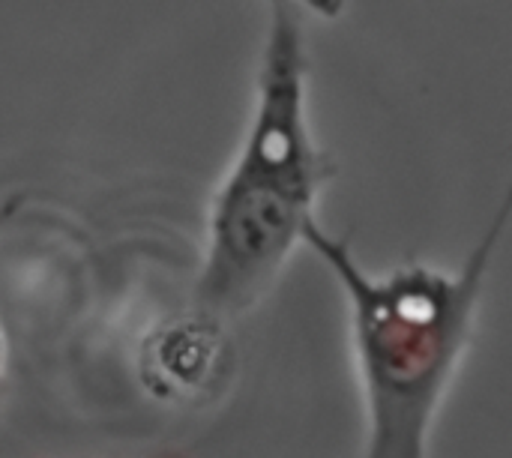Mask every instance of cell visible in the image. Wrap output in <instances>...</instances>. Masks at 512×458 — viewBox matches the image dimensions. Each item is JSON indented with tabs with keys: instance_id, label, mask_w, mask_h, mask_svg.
<instances>
[{
	"instance_id": "6da1fadb",
	"label": "cell",
	"mask_w": 512,
	"mask_h": 458,
	"mask_svg": "<svg viewBox=\"0 0 512 458\" xmlns=\"http://www.w3.org/2000/svg\"><path fill=\"white\" fill-rule=\"evenodd\" d=\"M267 9L249 126L207 213L192 294L204 327L234 324L273 291L333 177L309 123L303 6L267 0Z\"/></svg>"
},
{
	"instance_id": "7a4b0ae2",
	"label": "cell",
	"mask_w": 512,
	"mask_h": 458,
	"mask_svg": "<svg viewBox=\"0 0 512 458\" xmlns=\"http://www.w3.org/2000/svg\"><path fill=\"white\" fill-rule=\"evenodd\" d=\"M510 225L501 204L456 270L402 264L372 273L348 237L309 222L303 246L330 270L348 309V333L363 393V458H429L432 429L474 336L480 300Z\"/></svg>"
},
{
	"instance_id": "3957f363",
	"label": "cell",
	"mask_w": 512,
	"mask_h": 458,
	"mask_svg": "<svg viewBox=\"0 0 512 458\" xmlns=\"http://www.w3.org/2000/svg\"><path fill=\"white\" fill-rule=\"evenodd\" d=\"M18 210H21V198H6V201H3V207H0V231L15 219ZM6 363H9V342H6V333H3V327H0V381H3V375H6Z\"/></svg>"
},
{
	"instance_id": "277c9868",
	"label": "cell",
	"mask_w": 512,
	"mask_h": 458,
	"mask_svg": "<svg viewBox=\"0 0 512 458\" xmlns=\"http://www.w3.org/2000/svg\"><path fill=\"white\" fill-rule=\"evenodd\" d=\"M297 3H300V6H306V9H312V12H318V15L336 18L345 0H297Z\"/></svg>"
},
{
	"instance_id": "5b68a950",
	"label": "cell",
	"mask_w": 512,
	"mask_h": 458,
	"mask_svg": "<svg viewBox=\"0 0 512 458\" xmlns=\"http://www.w3.org/2000/svg\"><path fill=\"white\" fill-rule=\"evenodd\" d=\"M0 207H3V201H0Z\"/></svg>"
}]
</instances>
